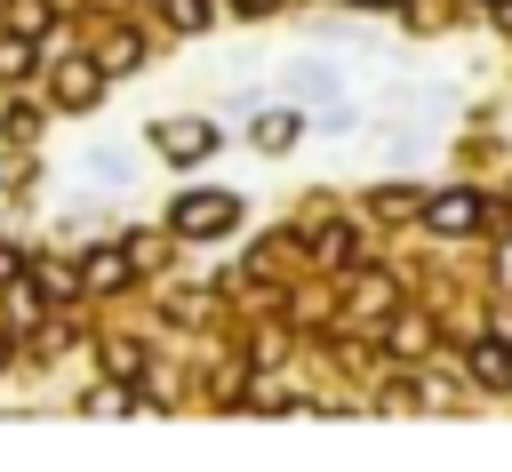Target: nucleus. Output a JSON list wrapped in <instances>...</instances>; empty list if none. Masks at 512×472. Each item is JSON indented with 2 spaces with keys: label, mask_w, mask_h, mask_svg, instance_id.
Returning <instances> with one entry per match:
<instances>
[{
  "label": "nucleus",
  "mask_w": 512,
  "mask_h": 472,
  "mask_svg": "<svg viewBox=\"0 0 512 472\" xmlns=\"http://www.w3.org/2000/svg\"><path fill=\"white\" fill-rule=\"evenodd\" d=\"M344 8H400V0H344Z\"/></svg>",
  "instance_id": "nucleus-18"
},
{
  "label": "nucleus",
  "mask_w": 512,
  "mask_h": 472,
  "mask_svg": "<svg viewBox=\"0 0 512 472\" xmlns=\"http://www.w3.org/2000/svg\"><path fill=\"white\" fill-rule=\"evenodd\" d=\"M352 304H360V312H384V304H392V280H360V296H352Z\"/></svg>",
  "instance_id": "nucleus-15"
},
{
  "label": "nucleus",
  "mask_w": 512,
  "mask_h": 472,
  "mask_svg": "<svg viewBox=\"0 0 512 472\" xmlns=\"http://www.w3.org/2000/svg\"><path fill=\"white\" fill-rule=\"evenodd\" d=\"M208 8H216V0H168V24H176V32H200Z\"/></svg>",
  "instance_id": "nucleus-13"
},
{
  "label": "nucleus",
  "mask_w": 512,
  "mask_h": 472,
  "mask_svg": "<svg viewBox=\"0 0 512 472\" xmlns=\"http://www.w3.org/2000/svg\"><path fill=\"white\" fill-rule=\"evenodd\" d=\"M32 72H40V48H32V32L16 24V32L0 40V80H32Z\"/></svg>",
  "instance_id": "nucleus-10"
},
{
  "label": "nucleus",
  "mask_w": 512,
  "mask_h": 472,
  "mask_svg": "<svg viewBox=\"0 0 512 472\" xmlns=\"http://www.w3.org/2000/svg\"><path fill=\"white\" fill-rule=\"evenodd\" d=\"M472 376H480V384H512V336L472 344Z\"/></svg>",
  "instance_id": "nucleus-9"
},
{
  "label": "nucleus",
  "mask_w": 512,
  "mask_h": 472,
  "mask_svg": "<svg viewBox=\"0 0 512 472\" xmlns=\"http://www.w3.org/2000/svg\"><path fill=\"white\" fill-rule=\"evenodd\" d=\"M152 152L176 160V168H200V160L216 152V128H208V120H160V128H152Z\"/></svg>",
  "instance_id": "nucleus-3"
},
{
  "label": "nucleus",
  "mask_w": 512,
  "mask_h": 472,
  "mask_svg": "<svg viewBox=\"0 0 512 472\" xmlns=\"http://www.w3.org/2000/svg\"><path fill=\"white\" fill-rule=\"evenodd\" d=\"M0 360H8V328H0Z\"/></svg>",
  "instance_id": "nucleus-19"
},
{
  "label": "nucleus",
  "mask_w": 512,
  "mask_h": 472,
  "mask_svg": "<svg viewBox=\"0 0 512 472\" xmlns=\"http://www.w3.org/2000/svg\"><path fill=\"white\" fill-rule=\"evenodd\" d=\"M0 288H8V320H16V328H24V320H40V296H48L40 280H24V272H8Z\"/></svg>",
  "instance_id": "nucleus-11"
},
{
  "label": "nucleus",
  "mask_w": 512,
  "mask_h": 472,
  "mask_svg": "<svg viewBox=\"0 0 512 472\" xmlns=\"http://www.w3.org/2000/svg\"><path fill=\"white\" fill-rule=\"evenodd\" d=\"M96 96H104V64H64V72H56V104H64V112H88Z\"/></svg>",
  "instance_id": "nucleus-4"
},
{
  "label": "nucleus",
  "mask_w": 512,
  "mask_h": 472,
  "mask_svg": "<svg viewBox=\"0 0 512 472\" xmlns=\"http://www.w3.org/2000/svg\"><path fill=\"white\" fill-rule=\"evenodd\" d=\"M312 256H320V264H344V256H352V232H344V224H328V232L312 240Z\"/></svg>",
  "instance_id": "nucleus-12"
},
{
  "label": "nucleus",
  "mask_w": 512,
  "mask_h": 472,
  "mask_svg": "<svg viewBox=\"0 0 512 472\" xmlns=\"http://www.w3.org/2000/svg\"><path fill=\"white\" fill-rule=\"evenodd\" d=\"M120 408H128V392H112V384H96V392H88V416H120Z\"/></svg>",
  "instance_id": "nucleus-16"
},
{
  "label": "nucleus",
  "mask_w": 512,
  "mask_h": 472,
  "mask_svg": "<svg viewBox=\"0 0 512 472\" xmlns=\"http://www.w3.org/2000/svg\"><path fill=\"white\" fill-rule=\"evenodd\" d=\"M232 8H240V16H272L280 0H232Z\"/></svg>",
  "instance_id": "nucleus-17"
},
{
  "label": "nucleus",
  "mask_w": 512,
  "mask_h": 472,
  "mask_svg": "<svg viewBox=\"0 0 512 472\" xmlns=\"http://www.w3.org/2000/svg\"><path fill=\"white\" fill-rule=\"evenodd\" d=\"M232 224H240V192H216V184H192L168 208V232L176 240H224Z\"/></svg>",
  "instance_id": "nucleus-1"
},
{
  "label": "nucleus",
  "mask_w": 512,
  "mask_h": 472,
  "mask_svg": "<svg viewBox=\"0 0 512 472\" xmlns=\"http://www.w3.org/2000/svg\"><path fill=\"white\" fill-rule=\"evenodd\" d=\"M40 288H48V296H72V288H88V280L64 272V264H40Z\"/></svg>",
  "instance_id": "nucleus-14"
},
{
  "label": "nucleus",
  "mask_w": 512,
  "mask_h": 472,
  "mask_svg": "<svg viewBox=\"0 0 512 472\" xmlns=\"http://www.w3.org/2000/svg\"><path fill=\"white\" fill-rule=\"evenodd\" d=\"M496 8H504V0H496Z\"/></svg>",
  "instance_id": "nucleus-20"
},
{
  "label": "nucleus",
  "mask_w": 512,
  "mask_h": 472,
  "mask_svg": "<svg viewBox=\"0 0 512 472\" xmlns=\"http://www.w3.org/2000/svg\"><path fill=\"white\" fill-rule=\"evenodd\" d=\"M384 344H392V360H424V352H432V320H416V312H400V320L384 328Z\"/></svg>",
  "instance_id": "nucleus-7"
},
{
  "label": "nucleus",
  "mask_w": 512,
  "mask_h": 472,
  "mask_svg": "<svg viewBox=\"0 0 512 472\" xmlns=\"http://www.w3.org/2000/svg\"><path fill=\"white\" fill-rule=\"evenodd\" d=\"M424 224H432L440 240H472V232L488 224V200L464 192V184H456V192H432V200H424Z\"/></svg>",
  "instance_id": "nucleus-2"
},
{
  "label": "nucleus",
  "mask_w": 512,
  "mask_h": 472,
  "mask_svg": "<svg viewBox=\"0 0 512 472\" xmlns=\"http://www.w3.org/2000/svg\"><path fill=\"white\" fill-rule=\"evenodd\" d=\"M296 136H304V112H256V120H248V144H256V152H288Z\"/></svg>",
  "instance_id": "nucleus-5"
},
{
  "label": "nucleus",
  "mask_w": 512,
  "mask_h": 472,
  "mask_svg": "<svg viewBox=\"0 0 512 472\" xmlns=\"http://www.w3.org/2000/svg\"><path fill=\"white\" fill-rule=\"evenodd\" d=\"M136 56H144V32H128V24H112V32L96 40V64H104V72H128Z\"/></svg>",
  "instance_id": "nucleus-8"
},
{
  "label": "nucleus",
  "mask_w": 512,
  "mask_h": 472,
  "mask_svg": "<svg viewBox=\"0 0 512 472\" xmlns=\"http://www.w3.org/2000/svg\"><path fill=\"white\" fill-rule=\"evenodd\" d=\"M80 280H88L96 296H112V288H128V248H96V256L80 264Z\"/></svg>",
  "instance_id": "nucleus-6"
}]
</instances>
